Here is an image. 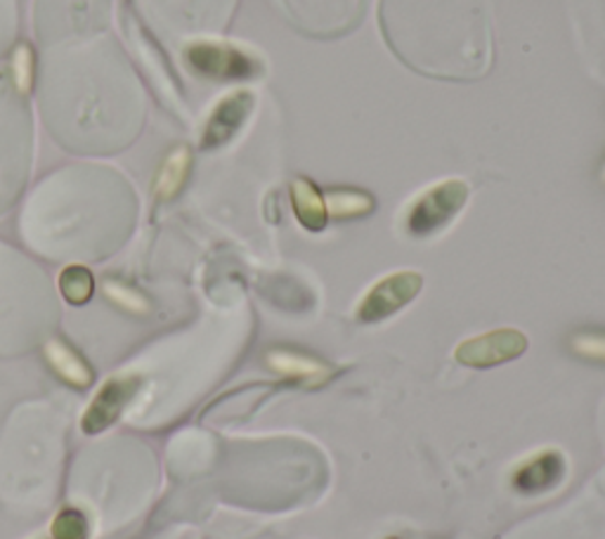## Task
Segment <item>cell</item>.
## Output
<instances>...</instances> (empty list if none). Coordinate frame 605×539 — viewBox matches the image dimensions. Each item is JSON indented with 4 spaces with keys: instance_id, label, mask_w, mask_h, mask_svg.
Segmentation results:
<instances>
[{
    "instance_id": "277c9868",
    "label": "cell",
    "mask_w": 605,
    "mask_h": 539,
    "mask_svg": "<svg viewBox=\"0 0 605 539\" xmlns=\"http://www.w3.org/2000/svg\"><path fill=\"white\" fill-rule=\"evenodd\" d=\"M527 351V337L519 329H495L456 345L454 358L464 367L487 370L511 362Z\"/></svg>"
},
{
    "instance_id": "ba28073f",
    "label": "cell",
    "mask_w": 605,
    "mask_h": 539,
    "mask_svg": "<svg viewBox=\"0 0 605 539\" xmlns=\"http://www.w3.org/2000/svg\"><path fill=\"white\" fill-rule=\"evenodd\" d=\"M268 367L277 374L296 378V382H305V384H322L327 382L331 367L329 364L319 362L317 358H310L296 351H287V348H279V351H270L268 358Z\"/></svg>"
},
{
    "instance_id": "8992f818",
    "label": "cell",
    "mask_w": 605,
    "mask_h": 539,
    "mask_svg": "<svg viewBox=\"0 0 605 539\" xmlns=\"http://www.w3.org/2000/svg\"><path fill=\"white\" fill-rule=\"evenodd\" d=\"M563 473H566L563 455L556 449H544L525 459L519 469L513 471L511 483L523 494H537L556 488L560 483V478H563Z\"/></svg>"
},
{
    "instance_id": "e0dca14e",
    "label": "cell",
    "mask_w": 605,
    "mask_h": 539,
    "mask_svg": "<svg viewBox=\"0 0 605 539\" xmlns=\"http://www.w3.org/2000/svg\"><path fill=\"white\" fill-rule=\"evenodd\" d=\"M85 520L79 512H65L57 516L53 532L57 539H83L85 537Z\"/></svg>"
},
{
    "instance_id": "5b68a950",
    "label": "cell",
    "mask_w": 605,
    "mask_h": 539,
    "mask_svg": "<svg viewBox=\"0 0 605 539\" xmlns=\"http://www.w3.org/2000/svg\"><path fill=\"white\" fill-rule=\"evenodd\" d=\"M256 99L248 91H237L228 95L225 99H220L216 109L211 112L209 121L203 126V136H201V148L203 150H218L228 144L234 136L240 133L242 126L254 112Z\"/></svg>"
},
{
    "instance_id": "9a60e30c",
    "label": "cell",
    "mask_w": 605,
    "mask_h": 539,
    "mask_svg": "<svg viewBox=\"0 0 605 539\" xmlns=\"http://www.w3.org/2000/svg\"><path fill=\"white\" fill-rule=\"evenodd\" d=\"M105 296L114 305H119V308H124L126 313H132V315H147V313H150V301H147L138 289H132V286H128L124 282L107 280L105 282Z\"/></svg>"
},
{
    "instance_id": "3957f363",
    "label": "cell",
    "mask_w": 605,
    "mask_h": 539,
    "mask_svg": "<svg viewBox=\"0 0 605 539\" xmlns=\"http://www.w3.org/2000/svg\"><path fill=\"white\" fill-rule=\"evenodd\" d=\"M187 65L201 77L218 81H242L258 77L260 65L248 52L228 43H195L187 48Z\"/></svg>"
},
{
    "instance_id": "4fadbf2b",
    "label": "cell",
    "mask_w": 605,
    "mask_h": 539,
    "mask_svg": "<svg viewBox=\"0 0 605 539\" xmlns=\"http://www.w3.org/2000/svg\"><path fill=\"white\" fill-rule=\"evenodd\" d=\"M60 291L71 305H83L91 301L93 291H95V280H93L91 270L83 266H69L60 274Z\"/></svg>"
},
{
    "instance_id": "5bb4252c",
    "label": "cell",
    "mask_w": 605,
    "mask_h": 539,
    "mask_svg": "<svg viewBox=\"0 0 605 539\" xmlns=\"http://www.w3.org/2000/svg\"><path fill=\"white\" fill-rule=\"evenodd\" d=\"M34 50L28 43H20L12 52V83L20 95H28L34 89Z\"/></svg>"
},
{
    "instance_id": "2e32d148",
    "label": "cell",
    "mask_w": 605,
    "mask_h": 539,
    "mask_svg": "<svg viewBox=\"0 0 605 539\" xmlns=\"http://www.w3.org/2000/svg\"><path fill=\"white\" fill-rule=\"evenodd\" d=\"M570 348L574 355L594 360V362H605V333H601V331L574 333V337L570 339Z\"/></svg>"
},
{
    "instance_id": "52a82bcc",
    "label": "cell",
    "mask_w": 605,
    "mask_h": 539,
    "mask_svg": "<svg viewBox=\"0 0 605 539\" xmlns=\"http://www.w3.org/2000/svg\"><path fill=\"white\" fill-rule=\"evenodd\" d=\"M138 378H112V382L105 384L95 400L88 407V412L83 417V431L85 433H100L105 431L107 426H112V421H116V417L121 414V410L126 407V402L132 398V392H136Z\"/></svg>"
},
{
    "instance_id": "8fae6325",
    "label": "cell",
    "mask_w": 605,
    "mask_h": 539,
    "mask_svg": "<svg viewBox=\"0 0 605 539\" xmlns=\"http://www.w3.org/2000/svg\"><path fill=\"white\" fill-rule=\"evenodd\" d=\"M191 168V152L187 148H175L159 168L154 183V195L159 199H173L181 195Z\"/></svg>"
},
{
    "instance_id": "6da1fadb",
    "label": "cell",
    "mask_w": 605,
    "mask_h": 539,
    "mask_svg": "<svg viewBox=\"0 0 605 539\" xmlns=\"http://www.w3.org/2000/svg\"><path fill=\"white\" fill-rule=\"evenodd\" d=\"M468 185L464 180H442L419 195L407 211V230L415 237H431L447 227L454 215L466 207Z\"/></svg>"
},
{
    "instance_id": "ac0fdd59",
    "label": "cell",
    "mask_w": 605,
    "mask_h": 539,
    "mask_svg": "<svg viewBox=\"0 0 605 539\" xmlns=\"http://www.w3.org/2000/svg\"><path fill=\"white\" fill-rule=\"evenodd\" d=\"M603 183H605V166H603Z\"/></svg>"
},
{
    "instance_id": "30bf717a",
    "label": "cell",
    "mask_w": 605,
    "mask_h": 539,
    "mask_svg": "<svg viewBox=\"0 0 605 539\" xmlns=\"http://www.w3.org/2000/svg\"><path fill=\"white\" fill-rule=\"evenodd\" d=\"M46 358L50 362V367L55 370V374H60L67 384L85 388L91 386L93 382V372L88 367V362L69 348L65 341L53 339L46 343Z\"/></svg>"
},
{
    "instance_id": "7a4b0ae2",
    "label": "cell",
    "mask_w": 605,
    "mask_h": 539,
    "mask_svg": "<svg viewBox=\"0 0 605 539\" xmlns=\"http://www.w3.org/2000/svg\"><path fill=\"white\" fill-rule=\"evenodd\" d=\"M423 286V277L415 270H400L383 277L367 291L358 305V319L364 325H376L393 317L419 296Z\"/></svg>"
},
{
    "instance_id": "7c38bea8",
    "label": "cell",
    "mask_w": 605,
    "mask_h": 539,
    "mask_svg": "<svg viewBox=\"0 0 605 539\" xmlns=\"http://www.w3.org/2000/svg\"><path fill=\"white\" fill-rule=\"evenodd\" d=\"M327 201V213L336 221H348V218H362L374 211V197L360 192V189H331L324 195Z\"/></svg>"
},
{
    "instance_id": "9c48e42d",
    "label": "cell",
    "mask_w": 605,
    "mask_h": 539,
    "mask_svg": "<svg viewBox=\"0 0 605 539\" xmlns=\"http://www.w3.org/2000/svg\"><path fill=\"white\" fill-rule=\"evenodd\" d=\"M291 203H293V213H296L299 223L307 232H319L327 227V223H329L327 201H324V195L319 192L313 180H307V178L293 180Z\"/></svg>"
}]
</instances>
